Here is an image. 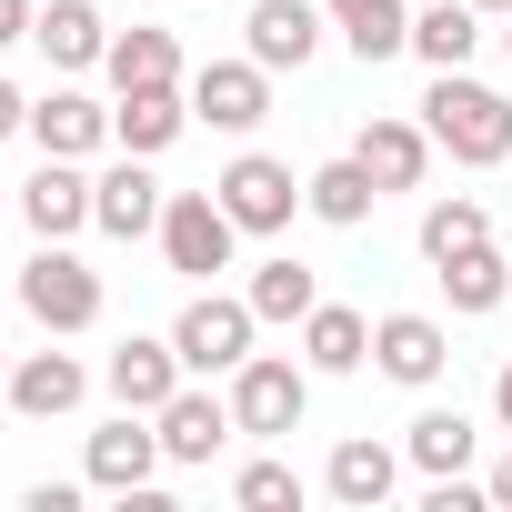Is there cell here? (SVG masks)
Returning a JSON list of instances; mask_svg holds the SVG:
<instances>
[{"label": "cell", "instance_id": "6da1fadb", "mask_svg": "<svg viewBox=\"0 0 512 512\" xmlns=\"http://www.w3.org/2000/svg\"><path fill=\"white\" fill-rule=\"evenodd\" d=\"M422 131H432L452 161H472V171L512 161V101H502V91H482V81H462V71H432Z\"/></svg>", "mask_w": 512, "mask_h": 512}, {"label": "cell", "instance_id": "7a4b0ae2", "mask_svg": "<svg viewBox=\"0 0 512 512\" xmlns=\"http://www.w3.org/2000/svg\"><path fill=\"white\" fill-rule=\"evenodd\" d=\"M21 312H31L41 332H91V322H101V272L71 262L61 241H41L31 272H21Z\"/></svg>", "mask_w": 512, "mask_h": 512}, {"label": "cell", "instance_id": "3957f363", "mask_svg": "<svg viewBox=\"0 0 512 512\" xmlns=\"http://www.w3.org/2000/svg\"><path fill=\"white\" fill-rule=\"evenodd\" d=\"M302 402H312V382H302V362H282V352H251L241 372H231V422L241 432H302Z\"/></svg>", "mask_w": 512, "mask_h": 512}, {"label": "cell", "instance_id": "277c9868", "mask_svg": "<svg viewBox=\"0 0 512 512\" xmlns=\"http://www.w3.org/2000/svg\"><path fill=\"white\" fill-rule=\"evenodd\" d=\"M231 241H241V221L221 211V191H171V201H161L171 272H231Z\"/></svg>", "mask_w": 512, "mask_h": 512}, {"label": "cell", "instance_id": "5b68a950", "mask_svg": "<svg viewBox=\"0 0 512 512\" xmlns=\"http://www.w3.org/2000/svg\"><path fill=\"white\" fill-rule=\"evenodd\" d=\"M211 191H221V211H231L241 231H282V221L312 201V191L292 181V161H272V151H241V161H231Z\"/></svg>", "mask_w": 512, "mask_h": 512}, {"label": "cell", "instance_id": "8992f818", "mask_svg": "<svg viewBox=\"0 0 512 512\" xmlns=\"http://www.w3.org/2000/svg\"><path fill=\"white\" fill-rule=\"evenodd\" d=\"M191 121H211V131H262V121H272V71H262V61H201V71H191Z\"/></svg>", "mask_w": 512, "mask_h": 512}, {"label": "cell", "instance_id": "52a82bcc", "mask_svg": "<svg viewBox=\"0 0 512 512\" xmlns=\"http://www.w3.org/2000/svg\"><path fill=\"white\" fill-rule=\"evenodd\" d=\"M251 322H262L251 302H221V292H201V302L171 322V342H181V362H191V372H241V362H251Z\"/></svg>", "mask_w": 512, "mask_h": 512}, {"label": "cell", "instance_id": "ba28073f", "mask_svg": "<svg viewBox=\"0 0 512 512\" xmlns=\"http://www.w3.org/2000/svg\"><path fill=\"white\" fill-rule=\"evenodd\" d=\"M161 462H171V452H161V422H151V412H121L111 432H91V482H101V492H151Z\"/></svg>", "mask_w": 512, "mask_h": 512}, {"label": "cell", "instance_id": "9c48e42d", "mask_svg": "<svg viewBox=\"0 0 512 512\" xmlns=\"http://www.w3.org/2000/svg\"><path fill=\"white\" fill-rule=\"evenodd\" d=\"M181 372H191V362H181V342H141V332H131V342L111 352V372H101V382H111V402H121V412H161V402L181 392Z\"/></svg>", "mask_w": 512, "mask_h": 512}, {"label": "cell", "instance_id": "30bf717a", "mask_svg": "<svg viewBox=\"0 0 512 512\" xmlns=\"http://www.w3.org/2000/svg\"><path fill=\"white\" fill-rule=\"evenodd\" d=\"M372 362L392 372V382H442V362H452V342H442V322L432 312H392V322H372Z\"/></svg>", "mask_w": 512, "mask_h": 512}, {"label": "cell", "instance_id": "8fae6325", "mask_svg": "<svg viewBox=\"0 0 512 512\" xmlns=\"http://www.w3.org/2000/svg\"><path fill=\"white\" fill-rule=\"evenodd\" d=\"M322 51V11L312 0H251V61L262 71H302Z\"/></svg>", "mask_w": 512, "mask_h": 512}, {"label": "cell", "instance_id": "7c38bea8", "mask_svg": "<svg viewBox=\"0 0 512 512\" xmlns=\"http://www.w3.org/2000/svg\"><path fill=\"white\" fill-rule=\"evenodd\" d=\"M181 121H191V91H181V81H151V91H121L111 141L151 161V151H171V141H181Z\"/></svg>", "mask_w": 512, "mask_h": 512}, {"label": "cell", "instance_id": "4fadbf2b", "mask_svg": "<svg viewBox=\"0 0 512 512\" xmlns=\"http://www.w3.org/2000/svg\"><path fill=\"white\" fill-rule=\"evenodd\" d=\"M21 221H31L41 241H71V231L91 221V181H81V171H71L61 151H51V161H41V171L21 181Z\"/></svg>", "mask_w": 512, "mask_h": 512}, {"label": "cell", "instance_id": "5bb4252c", "mask_svg": "<svg viewBox=\"0 0 512 512\" xmlns=\"http://www.w3.org/2000/svg\"><path fill=\"white\" fill-rule=\"evenodd\" d=\"M91 221H101L111 241H141V231H161V181L141 171V151H131L121 171H101V181H91Z\"/></svg>", "mask_w": 512, "mask_h": 512}, {"label": "cell", "instance_id": "9a60e30c", "mask_svg": "<svg viewBox=\"0 0 512 512\" xmlns=\"http://www.w3.org/2000/svg\"><path fill=\"white\" fill-rule=\"evenodd\" d=\"M151 422H161V452H171V462H211V452L241 432V422H231V402H211V392H171Z\"/></svg>", "mask_w": 512, "mask_h": 512}, {"label": "cell", "instance_id": "2e32d148", "mask_svg": "<svg viewBox=\"0 0 512 512\" xmlns=\"http://www.w3.org/2000/svg\"><path fill=\"white\" fill-rule=\"evenodd\" d=\"M352 151H362V171H372L382 191H412V181L432 171V131H422V121H362Z\"/></svg>", "mask_w": 512, "mask_h": 512}, {"label": "cell", "instance_id": "e0dca14e", "mask_svg": "<svg viewBox=\"0 0 512 512\" xmlns=\"http://www.w3.org/2000/svg\"><path fill=\"white\" fill-rule=\"evenodd\" d=\"M81 392H91V372H81L71 352H31V362L11 372V412H31V422H61V412H81Z\"/></svg>", "mask_w": 512, "mask_h": 512}, {"label": "cell", "instance_id": "ac0fdd59", "mask_svg": "<svg viewBox=\"0 0 512 512\" xmlns=\"http://www.w3.org/2000/svg\"><path fill=\"white\" fill-rule=\"evenodd\" d=\"M31 131H41V151L91 161V151L111 141V111H101V101H81V91H51V101H31Z\"/></svg>", "mask_w": 512, "mask_h": 512}, {"label": "cell", "instance_id": "d6986e66", "mask_svg": "<svg viewBox=\"0 0 512 512\" xmlns=\"http://www.w3.org/2000/svg\"><path fill=\"white\" fill-rule=\"evenodd\" d=\"M302 352H312V372H362V362H372V322H362L352 302H312Z\"/></svg>", "mask_w": 512, "mask_h": 512}, {"label": "cell", "instance_id": "ffe728a7", "mask_svg": "<svg viewBox=\"0 0 512 512\" xmlns=\"http://www.w3.org/2000/svg\"><path fill=\"white\" fill-rule=\"evenodd\" d=\"M302 191H312V211H322L332 231H362V221H372V201H382V181L362 171V151H352V161H322Z\"/></svg>", "mask_w": 512, "mask_h": 512}, {"label": "cell", "instance_id": "44dd1931", "mask_svg": "<svg viewBox=\"0 0 512 512\" xmlns=\"http://www.w3.org/2000/svg\"><path fill=\"white\" fill-rule=\"evenodd\" d=\"M31 41H41L61 71H81V61H101V51H111V31H101V11H91V0H51V11L31 21Z\"/></svg>", "mask_w": 512, "mask_h": 512}, {"label": "cell", "instance_id": "7402d4cb", "mask_svg": "<svg viewBox=\"0 0 512 512\" xmlns=\"http://www.w3.org/2000/svg\"><path fill=\"white\" fill-rule=\"evenodd\" d=\"M322 482H332V502H352V512H372V502H392V482H402V462H392L382 442H342Z\"/></svg>", "mask_w": 512, "mask_h": 512}, {"label": "cell", "instance_id": "603a6c76", "mask_svg": "<svg viewBox=\"0 0 512 512\" xmlns=\"http://www.w3.org/2000/svg\"><path fill=\"white\" fill-rule=\"evenodd\" d=\"M332 21H342V41H352L362 61L412 51V11H402V0H332Z\"/></svg>", "mask_w": 512, "mask_h": 512}, {"label": "cell", "instance_id": "cb8c5ba5", "mask_svg": "<svg viewBox=\"0 0 512 512\" xmlns=\"http://www.w3.org/2000/svg\"><path fill=\"white\" fill-rule=\"evenodd\" d=\"M251 312H262V322H312V302H322V282L292 262V251H282V262H262V272H251V292H241Z\"/></svg>", "mask_w": 512, "mask_h": 512}, {"label": "cell", "instance_id": "d4e9b609", "mask_svg": "<svg viewBox=\"0 0 512 512\" xmlns=\"http://www.w3.org/2000/svg\"><path fill=\"white\" fill-rule=\"evenodd\" d=\"M472 21H482V11H472V0H432V11L412 21V51H422L432 71H462V61H472V41H482Z\"/></svg>", "mask_w": 512, "mask_h": 512}, {"label": "cell", "instance_id": "484cf974", "mask_svg": "<svg viewBox=\"0 0 512 512\" xmlns=\"http://www.w3.org/2000/svg\"><path fill=\"white\" fill-rule=\"evenodd\" d=\"M101 61H111V81H121V91H151V81H181V41H171V31H121V41H111Z\"/></svg>", "mask_w": 512, "mask_h": 512}, {"label": "cell", "instance_id": "4316f807", "mask_svg": "<svg viewBox=\"0 0 512 512\" xmlns=\"http://www.w3.org/2000/svg\"><path fill=\"white\" fill-rule=\"evenodd\" d=\"M482 241H492V211H482V201H432V211H422V262H432V272L452 262V251H482Z\"/></svg>", "mask_w": 512, "mask_h": 512}, {"label": "cell", "instance_id": "83f0119b", "mask_svg": "<svg viewBox=\"0 0 512 512\" xmlns=\"http://www.w3.org/2000/svg\"><path fill=\"white\" fill-rule=\"evenodd\" d=\"M442 292H452V312H492V302L512 292V262H492V241H482V251H452V262H442Z\"/></svg>", "mask_w": 512, "mask_h": 512}, {"label": "cell", "instance_id": "f1b7e54d", "mask_svg": "<svg viewBox=\"0 0 512 512\" xmlns=\"http://www.w3.org/2000/svg\"><path fill=\"white\" fill-rule=\"evenodd\" d=\"M472 442H482V432H472V422H462V412H422V422H412V442H402V452H412V462H422V472H432V482H442V472H462V462H472Z\"/></svg>", "mask_w": 512, "mask_h": 512}, {"label": "cell", "instance_id": "f546056e", "mask_svg": "<svg viewBox=\"0 0 512 512\" xmlns=\"http://www.w3.org/2000/svg\"><path fill=\"white\" fill-rule=\"evenodd\" d=\"M231 502H241V512H292V502H302V472H292V462H241Z\"/></svg>", "mask_w": 512, "mask_h": 512}, {"label": "cell", "instance_id": "4dcf8cb0", "mask_svg": "<svg viewBox=\"0 0 512 512\" xmlns=\"http://www.w3.org/2000/svg\"><path fill=\"white\" fill-rule=\"evenodd\" d=\"M71 502H81L71 482H31V492H21V512H71Z\"/></svg>", "mask_w": 512, "mask_h": 512}, {"label": "cell", "instance_id": "1f68e13d", "mask_svg": "<svg viewBox=\"0 0 512 512\" xmlns=\"http://www.w3.org/2000/svg\"><path fill=\"white\" fill-rule=\"evenodd\" d=\"M31 21H41L31 0H0V41H31Z\"/></svg>", "mask_w": 512, "mask_h": 512}, {"label": "cell", "instance_id": "d6a6232c", "mask_svg": "<svg viewBox=\"0 0 512 512\" xmlns=\"http://www.w3.org/2000/svg\"><path fill=\"white\" fill-rule=\"evenodd\" d=\"M11 131H31V101H21L11 81H0V141H11Z\"/></svg>", "mask_w": 512, "mask_h": 512}, {"label": "cell", "instance_id": "836d02e7", "mask_svg": "<svg viewBox=\"0 0 512 512\" xmlns=\"http://www.w3.org/2000/svg\"><path fill=\"white\" fill-rule=\"evenodd\" d=\"M482 492H492V502H502V512H512V452H502V462H492V482H482Z\"/></svg>", "mask_w": 512, "mask_h": 512}, {"label": "cell", "instance_id": "e575fe53", "mask_svg": "<svg viewBox=\"0 0 512 512\" xmlns=\"http://www.w3.org/2000/svg\"><path fill=\"white\" fill-rule=\"evenodd\" d=\"M492 412H502V432H512V362H502V382H492Z\"/></svg>", "mask_w": 512, "mask_h": 512}, {"label": "cell", "instance_id": "d590c367", "mask_svg": "<svg viewBox=\"0 0 512 512\" xmlns=\"http://www.w3.org/2000/svg\"><path fill=\"white\" fill-rule=\"evenodd\" d=\"M472 11H512V0H472Z\"/></svg>", "mask_w": 512, "mask_h": 512}, {"label": "cell", "instance_id": "8d00e7d4", "mask_svg": "<svg viewBox=\"0 0 512 512\" xmlns=\"http://www.w3.org/2000/svg\"><path fill=\"white\" fill-rule=\"evenodd\" d=\"M0 412H11V372H0Z\"/></svg>", "mask_w": 512, "mask_h": 512}, {"label": "cell", "instance_id": "74e56055", "mask_svg": "<svg viewBox=\"0 0 512 512\" xmlns=\"http://www.w3.org/2000/svg\"><path fill=\"white\" fill-rule=\"evenodd\" d=\"M502 51H512V31H502Z\"/></svg>", "mask_w": 512, "mask_h": 512}]
</instances>
